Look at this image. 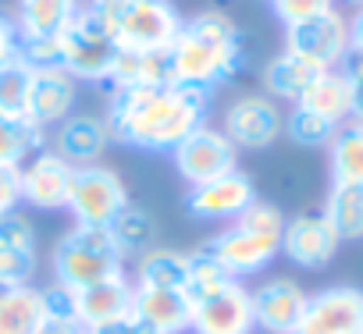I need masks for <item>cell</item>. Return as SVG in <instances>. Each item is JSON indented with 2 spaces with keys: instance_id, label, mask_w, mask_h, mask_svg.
<instances>
[{
  "instance_id": "obj_1",
  "label": "cell",
  "mask_w": 363,
  "mask_h": 334,
  "mask_svg": "<svg viewBox=\"0 0 363 334\" xmlns=\"http://www.w3.org/2000/svg\"><path fill=\"white\" fill-rule=\"evenodd\" d=\"M211 93L178 82H146L118 86L107 96V128L111 142L139 153H171L189 132L207 125Z\"/></svg>"
},
{
  "instance_id": "obj_2",
  "label": "cell",
  "mask_w": 363,
  "mask_h": 334,
  "mask_svg": "<svg viewBox=\"0 0 363 334\" xmlns=\"http://www.w3.org/2000/svg\"><path fill=\"white\" fill-rule=\"evenodd\" d=\"M246 64V40L225 11H200L182 22L167 47V79L189 89L218 93Z\"/></svg>"
},
{
  "instance_id": "obj_3",
  "label": "cell",
  "mask_w": 363,
  "mask_h": 334,
  "mask_svg": "<svg viewBox=\"0 0 363 334\" xmlns=\"http://www.w3.org/2000/svg\"><path fill=\"white\" fill-rule=\"evenodd\" d=\"M281 231H285V214L274 203L257 200L242 217H235L232 224H221V231H214L203 249L235 277H253L264 274L278 256H281Z\"/></svg>"
},
{
  "instance_id": "obj_4",
  "label": "cell",
  "mask_w": 363,
  "mask_h": 334,
  "mask_svg": "<svg viewBox=\"0 0 363 334\" xmlns=\"http://www.w3.org/2000/svg\"><path fill=\"white\" fill-rule=\"evenodd\" d=\"M128 260L125 253L118 249L111 228H82V224H72L54 253H50V270H54V284L68 288V292H79L86 284H96L118 270H125Z\"/></svg>"
},
{
  "instance_id": "obj_5",
  "label": "cell",
  "mask_w": 363,
  "mask_h": 334,
  "mask_svg": "<svg viewBox=\"0 0 363 334\" xmlns=\"http://www.w3.org/2000/svg\"><path fill=\"white\" fill-rule=\"evenodd\" d=\"M107 33L125 54H167L186 15L174 0H118L104 11Z\"/></svg>"
},
{
  "instance_id": "obj_6",
  "label": "cell",
  "mask_w": 363,
  "mask_h": 334,
  "mask_svg": "<svg viewBox=\"0 0 363 334\" xmlns=\"http://www.w3.org/2000/svg\"><path fill=\"white\" fill-rule=\"evenodd\" d=\"M114 40L107 33V22H104V11L82 4L75 11V18L65 25V33L57 36V64L82 86V82H93V86H107V75H111V64H114Z\"/></svg>"
},
{
  "instance_id": "obj_7",
  "label": "cell",
  "mask_w": 363,
  "mask_h": 334,
  "mask_svg": "<svg viewBox=\"0 0 363 334\" xmlns=\"http://www.w3.org/2000/svg\"><path fill=\"white\" fill-rule=\"evenodd\" d=\"M128 185L111 163H86L75 167L72 196H68V217L82 228H111L114 217L128 207Z\"/></svg>"
},
{
  "instance_id": "obj_8",
  "label": "cell",
  "mask_w": 363,
  "mask_h": 334,
  "mask_svg": "<svg viewBox=\"0 0 363 334\" xmlns=\"http://www.w3.org/2000/svg\"><path fill=\"white\" fill-rule=\"evenodd\" d=\"M82 0H18L15 4V29L22 43V57L33 68L57 64V36L75 18Z\"/></svg>"
},
{
  "instance_id": "obj_9",
  "label": "cell",
  "mask_w": 363,
  "mask_h": 334,
  "mask_svg": "<svg viewBox=\"0 0 363 334\" xmlns=\"http://www.w3.org/2000/svg\"><path fill=\"white\" fill-rule=\"evenodd\" d=\"M167 156H171L174 175L189 189L203 185V182H214V178H221V175H228V171L239 167V149L214 125H200L196 132H189Z\"/></svg>"
},
{
  "instance_id": "obj_10",
  "label": "cell",
  "mask_w": 363,
  "mask_h": 334,
  "mask_svg": "<svg viewBox=\"0 0 363 334\" xmlns=\"http://www.w3.org/2000/svg\"><path fill=\"white\" fill-rule=\"evenodd\" d=\"M281 50L310 61L320 71L342 68L345 57H349V18L338 8H331V11H324L317 18H306L299 25H289Z\"/></svg>"
},
{
  "instance_id": "obj_11",
  "label": "cell",
  "mask_w": 363,
  "mask_h": 334,
  "mask_svg": "<svg viewBox=\"0 0 363 334\" xmlns=\"http://www.w3.org/2000/svg\"><path fill=\"white\" fill-rule=\"evenodd\" d=\"M281 125L285 114L267 93H242L225 107L221 132L232 139L235 149L257 153V149H271L281 139Z\"/></svg>"
},
{
  "instance_id": "obj_12",
  "label": "cell",
  "mask_w": 363,
  "mask_h": 334,
  "mask_svg": "<svg viewBox=\"0 0 363 334\" xmlns=\"http://www.w3.org/2000/svg\"><path fill=\"white\" fill-rule=\"evenodd\" d=\"M257 185L246 171H228L214 182H203V185H193L186 192V214L193 221H203V224H232L235 217H242L253 203H257Z\"/></svg>"
},
{
  "instance_id": "obj_13",
  "label": "cell",
  "mask_w": 363,
  "mask_h": 334,
  "mask_svg": "<svg viewBox=\"0 0 363 334\" xmlns=\"http://www.w3.org/2000/svg\"><path fill=\"white\" fill-rule=\"evenodd\" d=\"M132 277H128V267L96 281V284H86L79 292H72V309H75V323L82 330H107V327H118L125 320H132Z\"/></svg>"
},
{
  "instance_id": "obj_14",
  "label": "cell",
  "mask_w": 363,
  "mask_h": 334,
  "mask_svg": "<svg viewBox=\"0 0 363 334\" xmlns=\"http://www.w3.org/2000/svg\"><path fill=\"white\" fill-rule=\"evenodd\" d=\"M363 292L352 284H331L306 299V309L292 334H359Z\"/></svg>"
},
{
  "instance_id": "obj_15",
  "label": "cell",
  "mask_w": 363,
  "mask_h": 334,
  "mask_svg": "<svg viewBox=\"0 0 363 334\" xmlns=\"http://www.w3.org/2000/svg\"><path fill=\"white\" fill-rule=\"evenodd\" d=\"M18 175H22V207H33L40 214H57L68 207L75 167L65 156H57L50 146L29 156L18 167Z\"/></svg>"
},
{
  "instance_id": "obj_16",
  "label": "cell",
  "mask_w": 363,
  "mask_h": 334,
  "mask_svg": "<svg viewBox=\"0 0 363 334\" xmlns=\"http://www.w3.org/2000/svg\"><path fill=\"white\" fill-rule=\"evenodd\" d=\"M253 302L242 281H228L193 302L189 334H253Z\"/></svg>"
},
{
  "instance_id": "obj_17",
  "label": "cell",
  "mask_w": 363,
  "mask_h": 334,
  "mask_svg": "<svg viewBox=\"0 0 363 334\" xmlns=\"http://www.w3.org/2000/svg\"><path fill=\"white\" fill-rule=\"evenodd\" d=\"M342 238L335 235V228L328 224V217L320 210L310 214H296L285 217V231H281V256L299 267V270H320L335 260Z\"/></svg>"
},
{
  "instance_id": "obj_18",
  "label": "cell",
  "mask_w": 363,
  "mask_h": 334,
  "mask_svg": "<svg viewBox=\"0 0 363 334\" xmlns=\"http://www.w3.org/2000/svg\"><path fill=\"white\" fill-rule=\"evenodd\" d=\"M79 110V82L61 68V64H43L33 68V93H29V110L26 121L40 132H54L65 117Z\"/></svg>"
},
{
  "instance_id": "obj_19",
  "label": "cell",
  "mask_w": 363,
  "mask_h": 334,
  "mask_svg": "<svg viewBox=\"0 0 363 334\" xmlns=\"http://www.w3.org/2000/svg\"><path fill=\"white\" fill-rule=\"evenodd\" d=\"M306 292L292 277H267L250 292L253 302V327L257 334H292L303 309H306Z\"/></svg>"
},
{
  "instance_id": "obj_20",
  "label": "cell",
  "mask_w": 363,
  "mask_h": 334,
  "mask_svg": "<svg viewBox=\"0 0 363 334\" xmlns=\"http://www.w3.org/2000/svg\"><path fill=\"white\" fill-rule=\"evenodd\" d=\"M50 149L57 156H65L72 167H86V163H100L111 149V128L104 121V114H86L75 110L72 117H65L54 132H50Z\"/></svg>"
},
{
  "instance_id": "obj_21",
  "label": "cell",
  "mask_w": 363,
  "mask_h": 334,
  "mask_svg": "<svg viewBox=\"0 0 363 334\" xmlns=\"http://www.w3.org/2000/svg\"><path fill=\"white\" fill-rule=\"evenodd\" d=\"M132 288V320H139L150 334H189L193 302L182 288Z\"/></svg>"
},
{
  "instance_id": "obj_22",
  "label": "cell",
  "mask_w": 363,
  "mask_h": 334,
  "mask_svg": "<svg viewBox=\"0 0 363 334\" xmlns=\"http://www.w3.org/2000/svg\"><path fill=\"white\" fill-rule=\"evenodd\" d=\"M128 277H132V284H146V288H182L186 292L189 253L171 249V246H150L146 253H139L132 260Z\"/></svg>"
},
{
  "instance_id": "obj_23",
  "label": "cell",
  "mask_w": 363,
  "mask_h": 334,
  "mask_svg": "<svg viewBox=\"0 0 363 334\" xmlns=\"http://www.w3.org/2000/svg\"><path fill=\"white\" fill-rule=\"evenodd\" d=\"M47 323V299L43 288H0V334H40Z\"/></svg>"
},
{
  "instance_id": "obj_24",
  "label": "cell",
  "mask_w": 363,
  "mask_h": 334,
  "mask_svg": "<svg viewBox=\"0 0 363 334\" xmlns=\"http://www.w3.org/2000/svg\"><path fill=\"white\" fill-rule=\"evenodd\" d=\"M349 103H352L349 75L342 68H328V71H317V79L306 86V93L299 96L296 107H306V110L328 117L331 125H345L349 121Z\"/></svg>"
},
{
  "instance_id": "obj_25",
  "label": "cell",
  "mask_w": 363,
  "mask_h": 334,
  "mask_svg": "<svg viewBox=\"0 0 363 334\" xmlns=\"http://www.w3.org/2000/svg\"><path fill=\"white\" fill-rule=\"evenodd\" d=\"M317 71L320 68H313L310 61H303V57H296V54H289V50H281V54H274L271 61H267V68H264V93L274 100V103H299V96L306 93V86L317 79Z\"/></svg>"
},
{
  "instance_id": "obj_26",
  "label": "cell",
  "mask_w": 363,
  "mask_h": 334,
  "mask_svg": "<svg viewBox=\"0 0 363 334\" xmlns=\"http://www.w3.org/2000/svg\"><path fill=\"white\" fill-rule=\"evenodd\" d=\"M331 185H363V125L345 121L328 142Z\"/></svg>"
},
{
  "instance_id": "obj_27",
  "label": "cell",
  "mask_w": 363,
  "mask_h": 334,
  "mask_svg": "<svg viewBox=\"0 0 363 334\" xmlns=\"http://www.w3.org/2000/svg\"><path fill=\"white\" fill-rule=\"evenodd\" d=\"M328 224L342 242H359L363 238V185H331L324 210Z\"/></svg>"
},
{
  "instance_id": "obj_28",
  "label": "cell",
  "mask_w": 363,
  "mask_h": 334,
  "mask_svg": "<svg viewBox=\"0 0 363 334\" xmlns=\"http://www.w3.org/2000/svg\"><path fill=\"white\" fill-rule=\"evenodd\" d=\"M111 235H114L118 249L125 253V260H135L139 253H146L150 246H157V221H153L150 210L128 203V207L114 217Z\"/></svg>"
},
{
  "instance_id": "obj_29",
  "label": "cell",
  "mask_w": 363,
  "mask_h": 334,
  "mask_svg": "<svg viewBox=\"0 0 363 334\" xmlns=\"http://www.w3.org/2000/svg\"><path fill=\"white\" fill-rule=\"evenodd\" d=\"M50 146V135L33 128L29 121L0 117V167H22L29 156Z\"/></svg>"
},
{
  "instance_id": "obj_30",
  "label": "cell",
  "mask_w": 363,
  "mask_h": 334,
  "mask_svg": "<svg viewBox=\"0 0 363 334\" xmlns=\"http://www.w3.org/2000/svg\"><path fill=\"white\" fill-rule=\"evenodd\" d=\"M146 82H171L167 79V54H114L107 86H146Z\"/></svg>"
},
{
  "instance_id": "obj_31",
  "label": "cell",
  "mask_w": 363,
  "mask_h": 334,
  "mask_svg": "<svg viewBox=\"0 0 363 334\" xmlns=\"http://www.w3.org/2000/svg\"><path fill=\"white\" fill-rule=\"evenodd\" d=\"M29 93H33V64L18 54L0 68V117L26 121Z\"/></svg>"
},
{
  "instance_id": "obj_32",
  "label": "cell",
  "mask_w": 363,
  "mask_h": 334,
  "mask_svg": "<svg viewBox=\"0 0 363 334\" xmlns=\"http://www.w3.org/2000/svg\"><path fill=\"white\" fill-rule=\"evenodd\" d=\"M335 128H338V125H331L328 117H320V114H313V110H306V107H292V110L285 114L281 135H285L289 142L303 146V149H328Z\"/></svg>"
},
{
  "instance_id": "obj_33",
  "label": "cell",
  "mask_w": 363,
  "mask_h": 334,
  "mask_svg": "<svg viewBox=\"0 0 363 334\" xmlns=\"http://www.w3.org/2000/svg\"><path fill=\"white\" fill-rule=\"evenodd\" d=\"M228 281H232V274H228L203 246L189 253V277H186V295H189V302L211 295L214 288H221V284H228Z\"/></svg>"
},
{
  "instance_id": "obj_34",
  "label": "cell",
  "mask_w": 363,
  "mask_h": 334,
  "mask_svg": "<svg viewBox=\"0 0 363 334\" xmlns=\"http://www.w3.org/2000/svg\"><path fill=\"white\" fill-rule=\"evenodd\" d=\"M36 270H40V253H36V249L0 246V288H22V284H33Z\"/></svg>"
},
{
  "instance_id": "obj_35",
  "label": "cell",
  "mask_w": 363,
  "mask_h": 334,
  "mask_svg": "<svg viewBox=\"0 0 363 334\" xmlns=\"http://www.w3.org/2000/svg\"><path fill=\"white\" fill-rule=\"evenodd\" d=\"M331 8H335V0H271V11L281 22V29L299 25L306 18H317V15H324Z\"/></svg>"
},
{
  "instance_id": "obj_36",
  "label": "cell",
  "mask_w": 363,
  "mask_h": 334,
  "mask_svg": "<svg viewBox=\"0 0 363 334\" xmlns=\"http://www.w3.org/2000/svg\"><path fill=\"white\" fill-rule=\"evenodd\" d=\"M0 246H15V249H36L40 246V235H36V224L22 214V210H11L0 217Z\"/></svg>"
},
{
  "instance_id": "obj_37",
  "label": "cell",
  "mask_w": 363,
  "mask_h": 334,
  "mask_svg": "<svg viewBox=\"0 0 363 334\" xmlns=\"http://www.w3.org/2000/svg\"><path fill=\"white\" fill-rule=\"evenodd\" d=\"M22 210V175L18 167H0V217Z\"/></svg>"
},
{
  "instance_id": "obj_38",
  "label": "cell",
  "mask_w": 363,
  "mask_h": 334,
  "mask_svg": "<svg viewBox=\"0 0 363 334\" xmlns=\"http://www.w3.org/2000/svg\"><path fill=\"white\" fill-rule=\"evenodd\" d=\"M342 71L349 75V86H352V103H349V121L363 125V61L359 57H345Z\"/></svg>"
},
{
  "instance_id": "obj_39",
  "label": "cell",
  "mask_w": 363,
  "mask_h": 334,
  "mask_svg": "<svg viewBox=\"0 0 363 334\" xmlns=\"http://www.w3.org/2000/svg\"><path fill=\"white\" fill-rule=\"evenodd\" d=\"M22 54V43H18V29H15V18L8 11H0V68H4L11 57Z\"/></svg>"
},
{
  "instance_id": "obj_40",
  "label": "cell",
  "mask_w": 363,
  "mask_h": 334,
  "mask_svg": "<svg viewBox=\"0 0 363 334\" xmlns=\"http://www.w3.org/2000/svg\"><path fill=\"white\" fill-rule=\"evenodd\" d=\"M349 54L363 61V8H356V15L349 18Z\"/></svg>"
},
{
  "instance_id": "obj_41",
  "label": "cell",
  "mask_w": 363,
  "mask_h": 334,
  "mask_svg": "<svg viewBox=\"0 0 363 334\" xmlns=\"http://www.w3.org/2000/svg\"><path fill=\"white\" fill-rule=\"evenodd\" d=\"M40 334H86L75 320H47L43 327H40Z\"/></svg>"
},
{
  "instance_id": "obj_42",
  "label": "cell",
  "mask_w": 363,
  "mask_h": 334,
  "mask_svg": "<svg viewBox=\"0 0 363 334\" xmlns=\"http://www.w3.org/2000/svg\"><path fill=\"white\" fill-rule=\"evenodd\" d=\"M82 4H89V8H96V11H107V8L118 4V0H82Z\"/></svg>"
},
{
  "instance_id": "obj_43",
  "label": "cell",
  "mask_w": 363,
  "mask_h": 334,
  "mask_svg": "<svg viewBox=\"0 0 363 334\" xmlns=\"http://www.w3.org/2000/svg\"><path fill=\"white\" fill-rule=\"evenodd\" d=\"M345 4H352V8H363V0H345Z\"/></svg>"
},
{
  "instance_id": "obj_44",
  "label": "cell",
  "mask_w": 363,
  "mask_h": 334,
  "mask_svg": "<svg viewBox=\"0 0 363 334\" xmlns=\"http://www.w3.org/2000/svg\"><path fill=\"white\" fill-rule=\"evenodd\" d=\"M253 334H257V330H253Z\"/></svg>"
},
{
  "instance_id": "obj_45",
  "label": "cell",
  "mask_w": 363,
  "mask_h": 334,
  "mask_svg": "<svg viewBox=\"0 0 363 334\" xmlns=\"http://www.w3.org/2000/svg\"><path fill=\"white\" fill-rule=\"evenodd\" d=\"M359 334H363V330H359Z\"/></svg>"
}]
</instances>
